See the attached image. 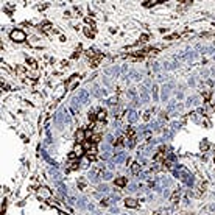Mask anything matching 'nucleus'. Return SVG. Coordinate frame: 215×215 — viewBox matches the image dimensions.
Listing matches in <instances>:
<instances>
[{
  "mask_svg": "<svg viewBox=\"0 0 215 215\" xmlns=\"http://www.w3.org/2000/svg\"><path fill=\"white\" fill-rule=\"evenodd\" d=\"M11 39L17 41V42H22V41H25V33L20 30H14L13 33H11Z\"/></svg>",
  "mask_w": 215,
  "mask_h": 215,
  "instance_id": "1",
  "label": "nucleus"
},
{
  "mask_svg": "<svg viewBox=\"0 0 215 215\" xmlns=\"http://www.w3.org/2000/svg\"><path fill=\"white\" fill-rule=\"evenodd\" d=\"M76 100H78V103H86L87 100H89V94H87V90H79Z\"/></svg>",
  "mask_w": 215,
  "mask_h": 215,
  "instance_id": "2",
  "label": "nucleus"
},
{
  "mask_svg": "<svg viewBox=\"0 0 215 215\" xmlns=\"http://www.w3.org/2000/svg\"><path fill=\"white\" fill-rule=\"evenodd\" d=\"M126 117H128V120L132 123V122H136V120H137V112L134 109H129L128 114H126Z\"/></svg>",
  "mask_w": 215,
  "mask_h": 215,
  "instance_id": "3",
  "label": "nucleus"
},
{
  "mask_svg": "<svg viewBox=\"0 0 215 215\" xmlns=\"http://www.w3.org/2000/svg\"><path fill=\"white\" fill-rule=\"evenodd\" d=\"M114 161H115V164L123 162V161H125V153H117V154L114 156Z\"/></svg>",
  "mask_w": 215,
  "mask_h": 215,
  "instance_id": "4",
  "label": "nucleus"
},
{
  "mask_svg": "<svg viewBox=\"0 0 215 215\" xmlns=\"http://www.w3.org/2000/svg\"><path fill=\"white\" fill-rule=\"evenodd\" d=\"M126 206H129V207H136V201L134 199H126Z\"/></svg>",
  "mask_w": 215,
  "mask_h": 215,
  "instance_id": "5",
  "label": "nucleus"
},
{
  "mask_svg": "<svg viewBox=\"0 0 215 215\" xmlns=\"http://www.w3.org/2000/svg\"><path fill=\"white\" fill-rule=\"evenodd\" d=\"M111 178H112V173H111V172L103 173V179H106V181H108V179H111Z\"/></svg>",
  "mask_w": 215,
  "mask_h": 215,
  "instance_id": "6",
  "label": "nucleus"
},
{
  "mask_svg": "<svg viewBox=\"0 0 215 215\" xmlns=\"http://www.w3.org/2000/svg\"><path fill=\"white\" fill-rule=\"evenodd\" d=\"M125 182H126V179H117V184L119 185H123Z\"/></svg>",
  "mask_w": 215,
  "mask_h": 215,
  "instance_id": "7",
  "label": "nucleus"
}]
</instances>
